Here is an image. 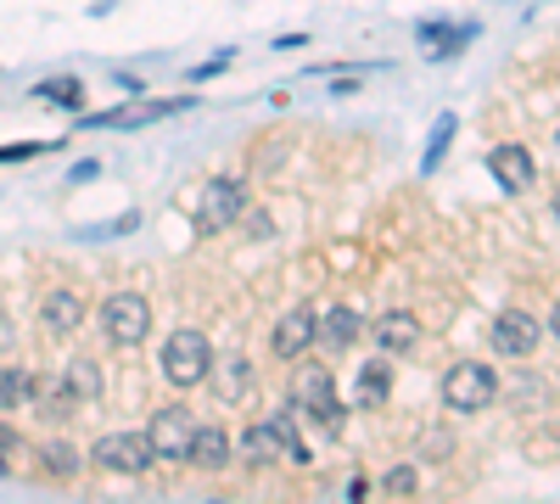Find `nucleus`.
<instances>
[{
	"mask_svg": "<svg viewBox=\"0 0 560 504\" xmlns=\"http://www.w3.org/2000/svg\"><path fill=\"white\" fill-rule=\"evenodd\" d=\"M499 398V376H493V364H477V359H465L454 364V371L443 376V403L459 409V415H477V409H488Z\"/></svg>",
	"mask_w": 560,
	"mask_h": 504,
	"instance_id": "obj_1",
	"label": "nucleus"
},
{
	"mask_svg": "<svg viewBox=\"0 0 560 504\" xmlns=\"http://www.w3.org/2000/svg\"><path fill=\"white\" fill-rule=\"evenodd\" d=\"M163 376L174 387H202L213 376V348L202 331H174L168 348H163Z\"/></svg>",
	"mask_w": 560,
	"mask_h": 504,
	"instance_id": "obj_2",
	"label": "nucleus"
},
{
	"mask_svg": "<svg viewBox=\"0 0 560 504\" xmlns=\"http://www.w3.org/2000/svg\"><path fill=\"white\" fill-rule=\"evenodd\" d=\"M102 331H107L113 348H140V342H147V331H152V303L140 297V292L107 297L102 303Z\"/></svg>",
	"mask_w": 560,
	"mask_h": 504,
	"instance_id": "obj_3",
	"label": "nucleus"
},
{
	"mask_svg": "<svg viewBox=\"0 0 560 504\" xmlns=\"http://www.w3.org/2000/svg\"><path fill=\"white\" fill-rule=\"evenodd\" d=\"M242 213H247V186H242V179H230V174H219V179H208V186H202L197 231H202V236H219V231H230Z\"/></svg>",
	"mask_w": 560,
	"mask_h": 504,
	"instance_id": "obj_4",
	"label": "nucleus"
},
{
	"mask_svg": "<svg viewBox=\"0 0 560 504\" xmlns=\"http://www.w3.org/2000/svg\"><path fill=\"white\" fill-rule=\"evenodd\" d=\"M292 409H303V415H314V421H319L325 432H337V426H342V403H337V387H331V371H325V364H303Z\"/></svg>",
	"mask_w": 560,
	"mask_h": 504,
	"instance_id": "obj_5",
	"label": "nucleus"
},
{
	"mask_svg": "<svg viewBox=\"0 0 560 504\" xmlns=\"http://www.w3.org/2000/svg\"><path fill=\"white\" fill-rule=\"evenodd\" d=\"M90 460H96L102 471H113V477H140L152 466V443H147V432H107L96 448H90Z\"/></svg>",
	"mask_w": 560,
	"mask_h": 504,
	"instance_id": "obj_6",
	"label": "nucleus"
},
{
	"mask_svg": "<svg viewBox=\"0 0 560 504\" xmlns=\"http://www.w3.org/2000/svg\"><path fill=\"white\" fill-rule=\"evenodd\" d=\"M147 443H152V460H185V448H191V415H185L179 403L158 409L152 426H147Z\"/></svg>",
	"mask_w": 560,
	"mask_h": 504,
	"instance_id": "obj_7",
	"label": "nucleus"
},
{
	"mask_svg": "<svg viewBox=\"0 0 560 504\" xmlns=\"http://www.w3.org/2000/svg\"><path fill=\"white\" fill-rule=\"evenodd\" d=\"M538 342H544V319H538V314L504 308V314L493 319V348H499V353L522 359V353H538Z\"/></svg>",
	"mask_w": 560,
	"mask_h": 504,
	"instance_id": "obj_8",
	"label": "nucleus"
},
{
	"mask_svg": "<svg viewBox=\"0 0 560 504\" xmlns=\"http://www.w3.org/2000/svg\"><path fill=\"white\" fill-rule=\"evenodd\" d=\"M185 460L202 466V471H224L230 460H236V437H230L224 426H191V448H185Z\"/></svg>",
	"mask_w": 560,
	"mask_h": 504,
	"instance_id": "obj_9",
	"label": "nucleus"
},
{
	"mask_svg": "<svg viewBox=\"0 0 560 504\" xmlns=\"http://www.w3.org/2000/svg\"><path fill=\"white\" fill-rule=\"evenodd\" d=\"M488 168H493V179H499L504 191H527L533 179H538V163H533L527 146H493L488 152Z\"/></svg>",
	"mask_w": 560,
	"mask_h": 504,
	"instance_id": "obj_10",
	"label": "nucleus"
},
{
	"mask_svg": "<svg viewBox=\"0 0 560 504\" xmlns=\"http://www.w3.org/2000/svg\"><path fill=\"white\" fill-rule=\"evenodd\" d=\"M23 398H34V403H39V415H51V421H68L73 409H79L73 387H68V382H57V376H28Z\"/></svg>",
	"mask_w": 560,
	"mask_h": 504,
	"instance_id": "obj_11",
	"label": "nucleus"
},
{
	"mask_svg": "<svg viewBox=\"0 0 560 504\" xmlns=\"http://www.w3.org/2000/svg\"><path fill=\"white\" fill-rule=\"evenodd\" d=\"M308 342H314V308H292V314L275 326V353H280V359H298Z\"/></svg>",
	"mask_w": 560,
	"mask_h": 504,
	"instance_id": "obj_12",
	"label": "nucleus"
},
{
	"mask_svg": "<svg viewBox=\"0 0 560 504\" xmlns=\"http://www.w3.org/2000/svg\"><path fill=\"white\" fill-rule=\"evenodd\" d=\"M376 342H382V353H409L415 342H420V326H415V314H404V308H393V314H382L376 326Z\"/></svg>",
	"mask_w": 560,
	"mask_h": 504,
	"instance_id": "obj_13",
	"label": "nucleus"
},
{
	"mask_svg": "<svg viewBox=\"0 0 560 504\" xmlns=\"http://www.w3.org/2000/svg\"><path fill=\"white\" fill-rule=\"evenodd\" d=\"M39 319H45L57 337H68V331H79V319H84V297H79V292H45Z\"/></svg>",
	"mask_w": 560,
	"mask_h": 504,
	"instance_id": "obj_14",
	"label": "nucleus"
},
{
	"mask_svg": "<svg viewBox=\"0 0 560 504\" xmlns=\"http://www.w3.org/2000/svg\"><path fill=\"white\" fill-rule=\"evenodd\" d=\"M387 392H393V364H387V359L359 364V409H382Z\"/></svg>",
	"mask_w": 560,
	"mask_h": 504,
	"instance_id": "obj_15",
	"label": "nucleus"
},
{
	"mask_svg": "<svg viewBox=\"0 0 560 504\" xmlns=\"http://www.w3.org/2000/svg\"><path fill=\"white\" fill-rule=\"evenodd\" d=\"M314 337H319L325 348H348V342L359 337V314H353V308H331L325 319H314Z\"/></svg>",
	"mask_w": 560,
	"mask_h": 504,
	"instance_id": "obj_16",
	"label": "nucleus"
},
{
	"mask_svg": "<svg viewBox=\"0 0 560 504\" xmlns=\"http://www.w3.org/2000/svg\"><path fill=\"white\" fill-rule=\"evenodd\" d=\"M34 96H39V102H51V107L79 113V107H84V84H79L73 73H62V79H39V84H34Z\"/></svg>",
	"mask_w": 560,
	"mask_h": 504,
	"instance_id": "obj_17",
	"label": "nucleus"
},
{
	"mask_svg": "<svg viewBox=\"0 0 560 504\" xmlns=\"http://www.w3.org/2000/svg\"><path fill=\"white\" fill-rule=\"evenodd\" d=\"M264 426L275 432V443H280V454H287V460H298V466H308V460H314L308 443H303V437H298V426H292V409H280V415H269Z\"/></svg>",
	"mask_w": 560,
	"mask_h": 504,
	"instance_id": "obj_18",
	"label": "nucleus"
},
{
	"mask_svg": "<svg viewBox=\"0 0 560 504\" xmlns=\"http://www.w3.org/2000/svg\"><path fill=\"white\" fill-rule=\"evenodd\" d=\"M68 387H73L79 403L102 398V371H96V359H73V364H68Z\"/></svg>",
	"mask_w": 560,
	"mask_h": 504,
	"instance_id": "obj_19",
	"label": "nucleus"
},
{
	"mask_svg": "<svg viewBox=\"0 0 560 504\" xmlns=\"http://www.w3.org/2000/svg\"><path fill=\"white\" fill-rule=\"evenodd\" d=\"M236 454H242L247 466H269L275 454H280V443H275V432H269V426H253V432L236 443Z\"/></svg>",
	"mask_w": 560,
	"mask_h": 504,
	"instance_id": "obj_20",
	"label": "nucleus"
},
{
	"mask_svg": "<svg viewBox=\"0 0 560 504\" xmlns=\"http://www.w3.org/2000/svg\"><path fill=\"white\" fill-rule=\"evenodd\" d=\"M471 34H477V28H443V23H427V28H420V45H432L427 57H448L454 45H465Z\"/></svg>",
	"mask_w": 560,
	"mask_h": 504,
	"instance_id": "obj_21",
	"label": "nucleus"
},
{
	"mask_svg": "<svg viewBox=\"0 0 560 504\" xmlns=\"http://www.w3.org/2000/svg\"><path fill=\"white\" fill-rule=\"evenodd\" d=\"M39 466L51 471V477H73L79 471V448L73 443H45L39 448Z\"/></svg>",
	"mask_w": 560,
	"mask_h": 504,
	"instance_id": "obj_22",
	"label": "nucleus"
},
{
	"mask_svg": "<svg viewBox=\"0 0 560 504\" xmlns=\"http://www.w3.org/2000/svg\"><path fill=\"white\" fill-rule=\"evenodd\" d=\"M247 392V359H224L219 371V398H242Z\"/></svg>",
	"mask_w": 560,
	"mask_h": 504,
	"instance_id": "obj_23",
	"label": "nucleus"
},
{
	"mask_svg": "<svg viewBox=\"0 0 560 504\" xmlns=\"http://www.w3.org/2000/svg\"><path fill=\"white\" fill-rule=\"evenodd\" d=\"M23 387H28V376H23V371H0V415L23 403Z\"/></svg>",
	"mask_w": 560,
	"mask_h": 504,
	"instance_id": "obj_24",
	"label": "nucleus"
},
{
	"mask_svg": "<svg viewBox=\"0 0 560 504\" xmlns=\"http://www.w3.org/2000/svg\"><path fill=\"white\" fill-rule=\"evenodd\" d=\"M454 129H459V124H454V113H443V118L432 124V146H427V168H438V157H443V146L454 141Z\"/></svg>",
	"mask_w": 560,
	"mask_h": 504,
	"instance_id": "obj_25",
	"label": "nucleus"
},
{
	"mask_svg": "<svg viewBox=\"0 0 560 504\" xmlns=\"http://www.w3.org/2000/svg\"><path fill=\"white\" fill-rule=\"evenodd\" d=\"M382 488H387L393 499H409V493H415V471H409V466H393V471L382 477Z\"/></svg>",
	"mask_w": 560,
	"mask_h": 504,
	"instance_id": "obj_26",
	"label": "nucleus"
},
{
	"mask_svg": "<svg viewBox=\"0 0 560 504\" xmlns=\"http://www.w3.org/2000/svg\"><path fill=\"white\" fill-rule=\"evenodd\" d=\"M96 174H102V163H96V157H84V163H73L68 179H73V186H84V179H96Z\"/></svg>",
	"mask_w": 560,
	"mask_h": 504,
	"instance_id": "obj_27",
	"label": "nucleus"
},
{
	"mask_svg": "<svg viewBox=\"0 0 560 504\" xmlns=\"http://www.w3.org/2000/svg\"><path fill=\"white\" fill-rule=\"evenodd\" d=\"M224 68H230V51L213 57V62H202V68H191V79H213V73H224Z\"/></svg>",
	"mask_w": 560,
	"mask_h": 504,
	"instance_id": "obj_28",
	"label": "nucleus"
},
{
	"mask_svg": "<svg viewBox=\"0 0 560 504\" xmlns=\"http://www.w3.org/2000/svg\"><path fill=\"white\" fill-rule=\"evenodd\" d=\"M18 448H23V437H18L7 421H0V454H18Z\"/></svg>",
	"mask_w": 560,
	"mask_h": 504,
	"instance_id": "obj_29",
	"label": "nucleus"
}]
</instances>
